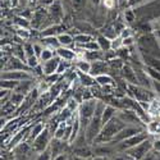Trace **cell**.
I'll return each instance as SVG.
<instances>
[{
    "label": "cell",
    "instance_id": "6da1fadb",
    "mask_svg": "<svg viewBox=\"0 0 160 160\" xmlns=\"http://www.w3.org/2000/svg\"><path fill=\"white\" fill-rule=\"evenodd\" d=\"M127 126L128 124H126L118 115H115L112 121H109L106 124L102 126L100 135L98 136L95 141H113V138Z\"/></svg>",
    "mask_w": 160,
    "mask_h": 160
},
{
    "label": "cell",
    "instance_id": "7a4b0ae2",
    "mask_svg": "<svg viewBox=\"0 0 160 160\" xmlns=\"http://www.w3.org/2000/svg\"><path fill=\"white\" fill-rule=\"evenodd\" d=\"M96 105H98V100L95 99H90V100H85L78 108V118L79 122H81L82 128L87 127V124L90 123V121L92 119V117L95 115V110H96Z\"/></svg>",
    "mask_w": 160,
    "mask_h": 160
},
{
    "label": "cell",
    "instance_id": "3957f363",
    "mask_svg": "<svg viewBox=\"0 0 160 160\" xmlns=\"http://www.w3.org/2000/svg\"><path fill=\"white\" fill-rule=\"evenodd\" d=\"M145 140H148V133H146L145 131H141V132L136 133V135L131 136L129 138H126L121 142H118L117 143V150L118 151H127L132 148H135V146L140 145Z\"/></svg>",
    "mask_w": 160,
    "mask_h": 160
},
{
    "label": "cell",
    "instance_id": "277c9868",
    "mask_svg": "<svg viewBox=\"0 0 160 160\" xmlns=\"http://www.w3.org/2000/svg\"><path fill=\"white\" fill-rule=\"evenodd\" d=\"M101 129H102L101 117L94 115V117H92V119L90 121V123L87 124L86 131H85V136H86L87 141H88V142H91V141H95V140L98 138V136L100 135Z\"/></svg>",
    "mask_w": 160,
    "mask_h": 160
},
{
    "label": "cell",
    "instance_id": "5b68a950",
    "mask_svg": "<svg viewBox=\"0 0 160 160\" xmlns=\"http://www.w3.org/2000/svg\"><path fill=\"white\" fill-rule=\"evenodd\" d=\"M151 149H152V142L150 140H145L140 145L127 150V155H129L133 160H142L146 155L151 151Z\"/></svg>",
    "mask_w": 160,
    "mask_h": 160
},
{
    "label": "cell",
    "instance_id": "8992f818",
    "mask_svg": "<svg viewBox=\"0 0 160 160\" xmlns=\"http://www.w3.org/2000/svg\"><path fill=\"white\" fill-rule=\"evenodd\" d=\"M129 92L132 94L133 99L137 100L138 102H150L152 99V94L149 88H145L140 85H129L127 86Z\"/></svg>",
    "mask_w": 160,
    "mask_h": 160
},
{
    "label": "cell",
    "instance_id": "52a82bcc",
    "mask_svg": "<svg viewBox=\"0 0 160 160\" xmlns=\"http://www.w3.org/2000/svg\"><path fill=\"white\" fill-rule=\"evenodd\" d=\"M51 143V133L48 128H45L40 135L33 140L32 142V149L35 152H42L48 150V146Z\"/></svg>",
    "mask_w": 160,
    "mask_h": 160
},
{
    "label": "cell",
    "instance_id": "ba28073f",
    "mask_svg": "<svg viewBox=\"0 0 160 160\" xmlns=\"http://www.w3.org/2000/svg\"><path fill=\"white\" fill-rule=\"evenodd\" d=\"M2 79H12V81H27L32 79V76L27 71H5L2 74Z\"/></svg>",
    "mask_w": 160,
    "mask_h": 160
},
{
    "label": "cell",
    "instance_id": "9c48e42d",
    "mask_svg": "<svg viewBox=\"0 0 160 160\" xmlns=\"http://www.w3.org/2000/svg\"><path fill=\"white\" fill-rule=\"evenodd\" d=\"M141 131H142V129H141L138 126H127V127H124V128L113 138L112 142H113V143H118V142H121V141H123V140H126V138H129L131 136L136 135V133H138V132H141Z\"/></svg>",
    "mask_w": 160,
    "mask_h": 160
},
{
    "label": "cell",
    "instance_id": "30bf717a",
    "mask_svg": "<svg viewBox=\"0 0 160 160\" xmlns=\"http://www.w3.org/2000/svg\"><path fill=\"white\" fill-rule=\"evenodd\" d=\"M48 14L51 19H54L55 23H58L62 18H63V14H64V12H63V7H62V3L60 2H54V3H51L49 9H48Z\"/></svg>",
    "mask_w": 160,
    "mask_h": 160
},
{
    "label": "cell",
    "instance_id": "8fae6325",
    "mask_svg": "<svg viewBox=\"0 0 160 160\" xmlns=\"http://www.w3.org/2000/svg\"><path fill=\"white\" fill-rule=\"evenodd\" d=\"M59 63H60V58L57 55L52 59L48 60V62H44L41 63V67H42V72L45 76H50V74H54L57 73L58 71V67H59Z\"/></svg>",
    "mask_w": 160,
    "mask_h": 160
},
{
    "label": "cell",
    "instance_id": "7c38bea8",
    "mask_svg": "<svg viewBox=\"0 0 160 160\" xmlns=\"http://www.w3.org/2000/svg\"><path fill=\"white\" fill-rule=\"evenodd\" d=\"M67 141L64 140H58V138H52L51 140V143H50V151H51V155L52 158H55L58 155H62V154H65V143Z\"/></svg>",
    "mask_w": 160,
    "mask_h": 160
},
{
    "label": "cell",
    "instance_id": "4fadbf2b",
    "mask_svg": "<svg viewBox=\"0 0 160 160\" xmlns=\"http://www.w3.org/2000/svg\"><path fill=\"white\" fill-rule=\"evenodd\" d=\"M122 73H123L124 79H126V81H127L129 85H138L136 69L131 68L129 65H123V67H122Z\"/></svg>",
    "mask_w": 160,
    "mask_h": 160
},
{
    "label": "cell",
    "instance_id": "5bb4252c",
    "mask_svg": "<svg viewBox=\"0 0 160 160\" xmlns=\"http://www.w3.org/2000/svg\"><path fill=\"white\" fill-rule=\"evenodd\" d=\"M106 71H108V67H106L105 62L102 60H96V62H92L91 63V71L90 74L92 77H98L100 74H105Z\"/></svg>",
    "mask_w": 160,
    "mask_h": 160
},
{
    "label": "cell",
    "instance_id": "9a60e30c",
    "mask_svg": "<svg viewBox=\"0 0 160 160\" xmlns=\"http://www.w3.org/2000/svg\"><path fill=\"white\" fill-rule=\"evenodd\" d=\"M26 62H22V59L13 57L9 62H8V67L5 71H27L28 72V67L24 65Z\"/></svg>",
    "mask_w": 160,
    "mask_h": 160
},
{
    "label": "cell",
    "instance_id": "2e32d148",
    "mask_svg": "<svg viewBox=\"0 0 160 160\" xmlns=\"http://www.w3.org/2000/svg\"><path fill=\"white\" fill-rule=\"evenodd\" d=\"M117 109L114 108L113 105H106L105 106V109L102 112V115H101V122H102V126L106 124L109 121H112V119L117 115Z\"/></svg>",
    "mask_w": 160,
    "mask_h": 160
},
{
    "label": "cell",
    "instance_id": "e0dca14e",
    "mask_svg": "<svg viewBox=\"0 0 160 160\" xmlns=\"http://www.w3.org/2000/svg\"><path fill=\"white\" fill-rule=\"evenodd\" d=\"M57 55L63 59V60H74L76 58V52L68 48H65V46H60L58 50H57Z\"/></svg>",
    "mask_w": 160,
    "mask_h": 160
},
{
    "label": "cell",
    "instance_id": "ac0fdd59",
    "mask_svg": "<svg viewBox=\"0 0 160 160\" xmlns=\"http://www.w3.org/2000/svg\"><path fill=\"white\" fill-rule=\"evenodd\" d=\"M96 42L99 44L100 50L104 51V52L109 51V50L112 49V40H110L109 37H106L105 35H100V36H98Z\"/></svg>",
    "mask_w": 160,
    "mask_h": 160
},
{
    "label": "cell",
    "instance_id": "d6986e66",
    "mask_svg": "<svg viewBox=\"0 0 160 160\" xmlns=\"http://www.w3.org/2000/svg\"><path fill=\"white\" fill-rule=\"evenodd\" d=\"M32 90H33L32 88V79H27V81H21L18 83V86L16 87V90H13V91L21 92L23 95H28Z\"/></svg>",
    "mask_w": 160,
    "mask_h": 160
},
{
    "label": "cell",
    "instance_id": "ffe728a7",
    "mask_svg": "<svg viewBox=\"0 0 160 160\" xmlns=\"http://www.w3.org/2000/svg\"><path fill=\"white\" fill-rule=\"evenodd\" d=\"M42 44L49 48V49H52V50H58L62 45L59 42V40H58V36H49V37H44L42 38Z\"/></svg>",
    "mask_w": 160,
    "mask_h": 160
},
{
    "label": "cell",
    "instance_id": "44dd1931",
    "mask_svg": "<svg viewBox=\"0 0 160 160\" xmlns=\"http://www.w3.org/2000/svg\"><path fill=\"white\" fill-rule=\"evenodd\" d=\"M76 68H77V72H81V73H90V71H91V62H88V60H86V59L77 60V63H76Z\"/></svg>",
    "mask_w": 160,
    "mask_h": 160
},
{
    "label": "cell",
    "instance_id": "7402d4cb",
    "mask_svg": "<svg viewBox=\"0 0 160 160\" xmlns=\"http://www.w3.org/2000/svg\"><path fill=\"white\" fill-rule=\"evenodd\" d=\"M58 40H59L60 45L62 46H65V48L71 46L74 42V37L71 36L69 33H65V32H62L60 35H58Z\"/></svg>",
    "mask_w": 160,
    "mask_h": 160
},
{
    "label": "cell",
    "instance_id": "603a6c76",
    "mask_svg": "<svg viewBox=\"0 0 160 160\" xmlns=\"http://www.w3.org/2000/svg\"><path fill=\"white\" fill-rule=\"evenodd\" d=\"M95 81H96V83H99L102 87H105V86H113V78L109 74H106V73L95 77Z\"/></svg>",
    "mask_w": 160,
    "mask_h": 160
},
{
    "label": "cell",
    "instance_id": "cb8c5ba5",
    "mask_svg": "<svg viewBox=\"0 0 160 160\" xmlns=\"http://www.w3.org/2000/svg\"><path fill=\"white\" fill-rule=\"evenodd\" d=\"M90 41H92V36L88 33H78L77 36H74V42L78 46H82L85 44H88Z\"/></svg>",
    "mask_w": 160,
    "mask_h": 160
},
{
    "label": "cell",
    "instance_id": "d4e9b609",
    "mask_svg": "<svg viewBox=\"0 0 160 160\" xmlns=\"http://www.w3.org/2000/svg\"><path fill=\"white\" fill-rule=\"evenodd\" d=\"M62 28L59 24H54V26H50V27H48L45 31H42V37H49V36H58L60 35L62 32Z\"/></svg>",
    "mask_w": 160,
    "mask_h": 160
},
{
    "label": "cell",
    "instance_id": "484cf974",
    "mask_svg": "<svg viewBox=\"0 0 160 160\" xmlns=\"http://www.w3.org/2000/svg\"><path fill=\"white\" fill-rule=\"evenodd\" d=\"M44 129H45V127H44L42 123H37V124L32 126V129H31L30 136H28V141H30V142H33V140H35V138H36Z\"/></svg>",
    "mask_w": 160,
    "mask_h": 160
},
{
    "label": "cell",
    "instance_id": "4316f807",
    "mask_svg": "<svg viewBox=\"0 0 160 160\" xmlns=\"http://www.w3.org/2000/svg\"><path fill=\"white\" fill-rule=\"evenodd\" d=\"M55 52H57L55 50L49 49V48H45L44 51L41 52V55H40V62L44 63V62H48V60L52 59V58H54V55H55Z\"/></svg>",
    "mask_w": 160,
    "mask_h": 160
},
{
    "label": "cell",
    "instance_id": "83f0119b",
    "mask_svg": "<svg viewBox=\"0 0 160 160\" xmlns=\"http://www.w3.org/2000/svg\"><path fill=\"white\" fill-rule=\"evenodd\" d=\"M26 64H27L28 68L35 69L36 67H38L40 64H41V62H40V58H38V57L32 55V57H28L27 59H26Z\"/></svg>",
    "mask_w": 160,
    "mask_h": 160
},
{
    "label": "cell",
    "instance_id": "f1b7e54d",
    "mask_svg": "<svg viewBox=\"0 0 160 160\" xmlns=\"http://www.w3.org/2000/svg\"><path fill=\"white\" fill-rule=\"evenodd\" d=\"M18 81H12V79H2V88H7V90H16V87L18 86Z\"/></svg>",
    "mask_w": 160,
    "mask_h": 160
},
{
    "label": "cell",
    "instance_id": "f546056e",
    "mask_svg": "<svg viewBox=\"0 0 160 160\" xmlns=\"http://www.w3.org/2000/svg\"><path fill=\"white\" fill-rule=\"evenodd\" d=\"M148 132L149 133H152V135L160 133V122H158V121L149 122V124H148Z\"/></svg>",
    "mask_w": 160,
    "mask_h": 160
},
{
    "label": "cell",
    "instance_id": "4dcf8cb0",
    "mask_svg": "<svg viewBox=\"0 0 160 160\" xmlns=\"http://www.w3.org/2000/svg\"><path fill=\"white\" fill-rule=\"evenodd\" d=\"M91 154L92 152L88 149H85V148H78L76 150V155L79 156V158H88V156H91Z\"/></svg>",
    "mask_w": 160,
    "mask_h": 160
},
{
    "label": "cell",
    "instance_id": "1f68e13d",
    "mask_svg": "<svg viewBox=\"0 0 160 160\" xmlns=\"http://www.w3.org/2000/svg\"><path fill=\"white\" fill-rule=\"evenodd\" d=\"M51 158H52L51 151L48 149V150H45L42 152H40V155L36 158V160H51Z\"/></svg>",
    "mask_w": 160,
    "mask_h": 160
},
{
    "label": "cell",
    "instance_id": "d6a6232c",
    "mask_svg": "<svg viewBox=\"0 0 160 160\" xmlns=\"http://www.w3.org/2000/svg\"><path fill=\"white\" fill-rule=\"evenodd\" d=\"M16 23L19 26V28H28V27H30L28 21L24 17H19V18H17V22H16Z\"/></svg>",
    "mask_w": 160,
    "mask_h": 160
},
{
    "label": "cell",
    "instance_id": "836d02e7",
    "mask_svg": "<svg viewBox=\"0 0 160 160\" xmlns=\"http://www.w3.org/2000/svg\"><path fill=\"white\" fill-rule=\"evenodd\" d=\"M33 49H35V55L40 58V55H41V52L44 51L45 48H44V44L41 45V44H38V42H35L33 44Z\"/></svg>",
    "mask_w": 160,
    "mask_h": 160
},
{
    "label": "cell",
    "instance_id": "e575fe53",
    "mask_svg": "<svg viewBox=\"0 0 160 160\" xmlns=\"http://www.w3.org/2000/svg\"><path fill=\"white\" fill-rule=\"evenodd\" d=\"M18 36L23 40H28L30 38V31L28 28H19L18 30Z\"/></svg>",
    "mask_w": 160,
    "mask_h": 160
},
{
    "label": "cell",
    "instance_id": "d590c367",
    "mask_svg": "<svg viewBox=\"0 0 160 160\" xmlns=\"http://www.w3.org/2000/svg\"><path fill=\"white\" fill-rule=\"evenodd\" d=\"M59 76H60V74H58V73H54V74H50V76H46V82H48L49 85H52V83H55V82L58 81V78H59Z\"/></svg>",
    "mask_w": 160,
    "mask_h": 160
},
{
    "label": "cell",
    "instance_id": "8d00e7d4",
    "mask_svg": "<svg viewBox=\"0 0 160 160\" xmlns=\"http://www.w3.org/2000/svg\"><path fill=\"white\" fill-rule=\"evenodd\" d=\"M72 5H73L74 9L81 10L85 5V0H72Z\"/></svg>",
    "mask_w": 160,
    "mask_h": 160
},
{
    "label": "cell",
    "instance_id": "74e56055",
    "mask_svg": "<svg viewBox=\"0 0 160 160\" xmlns=\"http://www.w3.org/2000/svg\"><path fill=\"white\" fill-rule=\"evenodd\" d=\"M158 158H159V152L154 150V152H152V151H150V152H149L148 155H146L142 160H158Z\"/></svg>",
    "mask_w": 160,
    "mask_h": 160
},
{
    "label": "cell",
    "instance_id": "f35d334b",
    "mask_svg": "<svg viewBox=\"0 0 160 160\" xmlns=\"http://www.w3.org/2000/svg\"><path fill=\"white\" fill-rule=\"evenodd\" d=\"M131 45H133V37L132 36H128V37L123 38V48H128Z\"/></svg>",
    "mask_w": 160,
    "mask_h": 160
},
{
    "label": "cell",
    "instance_id": "ab89813d",
    "mask_svg": "<svg viewBox=\"0 0 160 160\" xmlns=\"http://www.w3.org/2000/svg\"><path fill=\"white\" fill-rule=\"evenodd\" d=\"M133 19H135V13H133L132 10H129V12H126V21H127L128 23H131Z\"/></svg>",
    "mask_w": 160,
    "mask_h": 160
},
{
    "label": "cell",
    "instance_id": "60d3db41",
    "mask_svg": "<svg viewBox=\"0 0 160 160\" xmlns=\"http://www.w3.org/2000/svg\"><path fill=\"white\" fill-rule=\"evenodd\" d=\"M112 150L109 149V148H101V149H98L95 152L96 154H99V155H104V154H109Z\"/></svg>",
    "mask_w": 160,
    "mask_h": 160
},
{
    "label": "cell",
    "instance_id": "b9f144b4",
    "mask_svg": "<svg viewBox=\"0 0 160 160\" xmlns=\"http://www.w3.org/2000/svg\"><path fill=\"white\" fill-rule=\"evenodd\" d=\"M152 149H154L155 151L160 152V138H158V140L152 141Z\"/></svg>",
    "mask_w": 160,
    "mask_h": 160
},
{
    "label": "cell",
    "instance_id": "7bdbcfd3",
    "mask_svg": "<svg viewBox=\"0 0 160 160\" xmlns=\"http://www.w3.org/2000/svg\"><path fill=\"white\" fill-rule=\"evenodd\" d=\"M151 83H152V88L158 92V94H160V82L158 81H154V79H151Z\"/></svg>",
    "mask_w": 160,
    "mask_h": 160
},
{
    "label": "cell",
    "instance_id": "ee69618b",
    "mask_svg": "<svg viewBox=\"0 0 160 160\" xmlns=\"http://www.w3.org/2000/svg\"><path fill=\"white\" fill-rule=\"evenodd\" d=\"M129 159H132L129 155H127V156L126 155H119V156H115L113 160H129Z\"/></svg>",
    "mask_w": 160,
    "mask_h": 160
},
{
    "label": "cell",
    "instance_id": "f6af8a7d",
    "mask_svg": "<svg viewBox=\"0 0 160 160\" xmlns=\"http://www.w3.org/2000/svg\"><path fill=\"white\" fill-rule=\"evenodd\" d=\"M52 160H67V154L58 155V156H55V158H52Z\"/></svg>",
    "mask_w": 160,
    "mask_h": 160
},
{
    "label": "cell",
    "instance_id": "bcb514c9",
    "mask_svg": "<svg viewBox=\"0 0 160 160\" xmlns=\"http://www.w3.org/2000/svg\"><path fill=\"white\" fill-rule=\"evenodd\" d=\"M21 3V0H10V5L12 7H17Z\"/></svg>",
    "mask_w": 160,
    "mask_h": 160
},
{
    "label": "cell",
    "instance_id": "7dc6e473",
    "mask_svg": "<svg viewBox=\"0 0 160 160\" xmlns=\"http://www.w3.org/2000/svg\"><path fill=\"white\" fill-rule=\"evenodd\" d=\"M37 2H38V0H27V3H28L30 5H35Z\"/></svg>",
    "mask_w": 160,
    "mask_h": 160
},
{
    "label": "cell",
    "instance_id": "c3c4849f",
    "mask_svg": "<svg viewBox=\"0 0 160 160\" xmlns=\"http://www.w3.org/2000/svg\"><path fill=\"white\" fill-rule=\"evenodd\" d=\"M100 2H101V0H91V3H92V4H95V5L100 4Z\"/></svg>",
    "mask_w": 160,
    "mask_h": 160
},
{
    "label": "cell",
    "instance_id": "681fc988",
    "mask_svg": "<svg viewBox=\"0 0 160 160\" xmlns=\"http://www.w3.org/2000/svg\"><path fill=\"white\" fill-rule=\"evenodd\" d=\"M73 160H85V158H79V156H76Z\"/></svg>",
    "mask_w": 160,
    "mask_h": 160
}]
</instances>
